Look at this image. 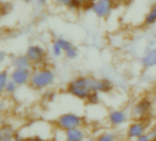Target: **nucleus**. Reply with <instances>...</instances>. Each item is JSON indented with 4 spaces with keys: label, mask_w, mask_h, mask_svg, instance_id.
<instances>
[{
    "label": "nucleus",
    "mask_w": 156,
    "mask_h": 141,
    "mask_svg": "<svg viewBox=\"0 0 156 141\" xmlns=\"http://www.w3.org/2000/svg\"><path fill=\"white\" fill-rule=\"evenodd\" d=\"M98 78L80 75L73 78L67 85V93L71 96L85 101L93 92L98 93Z\"/></svg>",
    "instance_id": "nucleus-1"
},
{
    "label": "nucleus",
    "mask_w": 156,
    "mask_h": 141,
    "mask_svg": "<svg viewBox=\"0 0 156 141\" xmlns=\"http://www.w3.org/2000/svg\"><path fill=\"white\" fill-rule=\"evenodd\" d=\"M56 81L54 71L48 67H38L32 71L29 86L35 91H45L51 87Z\"/></svg>",
    "instance_id": "nucleus-2"
},
{
    "label": "nucleus",
    "mask_w": 156,
    "mask_h": 141,
    "mask_svg": "<svg viewBox=\"0 0 156 141\" xmlns=\"http://www.w3.org/2000/svg\"><path fill=\"white\" fill-rule=\"evenodd\" d=\"M83 117L80 115L72 112H68L61 114L55 120V126L61 131H67L69 129H72L75 128L82 127L83 125Z\"/></svg>",
    "instance_id": "nucleus-3"
},
{
    "label": "nucleus",
    "mask_w": 156,
    "mask_h": 141,
    "mask_svg": "<svg viewBox=\"0 0 156 141\" xmlns=\"http://www.w3.org/2000/svg\"><path fill=\"white\" fill-rule=\"evenodd\" d=\"M26 55L28 57L33 66L42 65L48 57L46 48L41 44H37V43L29 45L27 48Z\"/></svg>",
    "instance_id": "nucleus-4"
},
{
    "label": "nucleus",
    "mask_w": 156,
    "mask_h": 141,
    "mask_svg": "<svg viewBox=\"0 0 156 141\" xmlns=\"http://www.w3.org/2000/svg\"><path fill=\"white\" fill-rule=\"evenodd\" d=\"M153 108V103L148 97L138 100L132 107L131 114L135 120H144L148 117Z\"/></svg>",
    "instance_id": "nucleus-5"
},
{
    "label": "nucleus",
    "mask_w": 156,
    "mask_h": 141,
    "mask_svg": "<svg viewBox=\"0 0 156 141\" xmlns=\"http://www.w3.org/2000/svg\"><path fill=\"white\" fill-rule=\"evenodd\" d=\"M115 2L113 0H97L92 2L91 12L101 19L108 18L113 11Z\"/></svg>",
    "instance_id": "nucleus-6"
},
{
    "label": "nucleus",
    "mask_w": 156,
    "mask_h": 141,
    "mask_svg": "<svg viewBox=\"0 0 156 141\" xmlns=\"http://www.w3.org/2000/svg\"><path fill=\"white\" fill-rule=\"evenodd\" d=\"M148 125L144 120H135L132 122L126 131V136L128 139L134 140L137 138L147 133Z\"/></svg>",
    "instance_id": "nucleus-7"
},
{
    "label": "nucleus",
    "mask_w": 156,
    "mask_h": 141,
    "mask_svg": "<svg viewBox=\"0 0 156 141\" xmlns=\"http://www.w3.org/2000/svg\"><path fill=\"white\" fill-rule=\"evenodd\" d=\"M31 74V69H12L10 72V79L19 87H22L29 84Z\"/></svg>",
    "instance_id": "nucleus-8"
},
{
    "label": "nucleus",
    "mask_w": 156,
    "mask_h": 141,
    "mask_svg": "<svg viewBox=\"0 0 156 141\" xmlns=\"http://www.w3.org/2000/svg\"><path fill=\"white\" fill-rule=\"evenodd\" d=\"M129 120V114L123 109H112L108 114V121L112 127L119 128L125 125Z\"/></svg>",
    "instance_id": "nucleus-9"
},
{
    "label": "nucleus",
    "mask_w": 156,
    "mask_h": 141,
    "mask_svg": "<svg viewBox=\"0 0 156 141\" xmlns=\"http://www.w3.org/2000/svg\"><path fill=\"white\" fill-rule=\"evenodd\" d=\"M10 64L13 69H31L33 66L32 62L26 55V53L13 56L11 58Z\"/></svg>",
    "instance_id": "nucleus-10"
},
{
    "label": "nucleus",
    "mask_w": 156,
    "mask_h": 141,
    "mask_svg": "<svg viewBox=\"0 0 156 141\" xmlns=\"http://www.w3.org/2000/svg\"><path fill=\"white\" fill-rule=\"evenodd\" d=\"M141 64L146 69L156 67V47L149 48L141 58Z\"/></svg>",
    "instance_id": "nucleus-11"
},
{
    "label": "nucleus",
    "mask_w": 156,
    "mask_h": 141,
    "mask_svg": "<svg viewBox=\"0 0 156 141\" xmlns=\"http://www.w3.org/2000/svg\"><path fill=\"white\" fill-rule=\"evenodd\" d=\"M64 139L65 141H85L86 133L81 127L69 129L64 131Z\"/></svg>",
    "instance_id": "nucleus-12"
},
{
    "label": "nucleus",
    "mask_w": 156,
    "mask_h": 141,
    "mask_svg": "<svg viewBox=\"0 0 156 141\" xmlns=\"http://www.w3.org/2000/svg\"><path fill=\"white\" fill-rule=\"evenodd\" d=\"M156 24V2L153 3L144 17V25L152 27Z\"/></svg>",
    "instance_id": "nucleus-13"
},
{
    "label": "nucleus",
    "mask_w": 156,
    "mask_h": 141,
    "mask_svg": "<svg viewBox=\"0 0 156 141\" xmlns=\"http://www.w3.org/2000/svg\"><path fill=\"white\" fill-rule=\"evenodd\" d=\"M16 131L10 125H3L0 130V141H13Z\"/></svg>",
    "instance_id": "nucleus-14"
},
{
    "label": "nucleus",
    "mask_w": 156,
    "mask_h": 141,
    "mask_svg": "<svg viewBox=\"0 0 156 141\" xmlns=\"http://www.w3.org/2000/svg\"><path fill=\"white\" fill-rule=\"evenodd\" d=\"M113 89V83L111 80L102 78L98 80V93L100 94H108Z\"/></svg>",
    "instance_id": "nucleus-15"
},
{
    "label": "nucleus",
    "mask_w": 156,
    "mask_h": 141,
    "mask_svg": "<svg viewBox=\"0 0 156 141\" xmlns=\"http://www.w3.org/2000/svg\"><path fill=\"white\" fill-rule=\"evenodd\" d=\"M10 72L6 70H3L0 72V92L3 94L5 88V85L10 81Z\"/></svg>",
    "instance_id": "nucleus-16"
},
{
    "label": "nucleus",
    "mask_w": 156,
    "mask_h": 141,
    "mask_svg": "<svg viewBox=\"0 0 156 141\" xmlns=\"http://www.w3.org/2000/svg\"><path fill=\"white\" fill-rule=\"evenodd\" d=\"M117 140V136L114 132L112 131H106L101 134H100L96 141H116Z\"/></svg>",
    "instance_id": "nucleus-17"
},
{
    "label": "nucleus",
    "mask_w": 156,
    "mask_h": 141,
    "mask_svg": "<svg viewBox=\"0 0 156 141\" xmlns=\"http://www.w3.org/2000/svg\"><path fill=\"white\" fill-rule=\"evenodd\" d=\"M55 40H56L59 45H60V47L62 48V50H63L64 53H65L66 51H68L69 49H71V48L74 46V45H73V43H72L69 39H66V38H63V37L57 38Z\"/></svg>",
    "instance_id": "nucleus-18"
},
{
    "label": "nucleus",
    "mask_w": 156,
    "mask_h": 141,
    "mask_svg": "<svg viewBox=\"0 0 156 141\" xmlns=\"http://www.w3.org/2000/svg\"><path fill=\"white\" fill-rule=\"evenodd\" d=\"M18 87H19V86H18L16 83H14L12 80H10V81L7 83V84L5 85V90H4V93H3V94H5L6 95L12 96V95H14L17 92Z\"/></svg>",
    "instance_id": "nucleus-19"
},
{
    "label": "nucleus",
    "mask_w": 156,
    "mask_h": 141,
    "mask_svg": "<svg viewBox=\"0 0 156 141\" xmlns=\"http://www.w3.org/2000/svg\"><path fill=\"white\" fill-rule=\"evenodd\" d=\"M51 52H52V55H53L54 58H60L64 54V51H63L62 48L60 47V45L56 40H54L53 43H52Z\"/></svg>",
    "instance_id": "nucleus-20"
},
{
    "label": "nucleus",
    "mask_w": 156,
    "mask_h": 141,
    "mask_svg": "<svg viewBox=\"0 0 156 141\" xmlns=\"http://www.w3.org/2000/svg\"><path fill=\"white\" fill-rule=\"evenodd\" d=\"M101 101L100 98V93L97 92H93L92 94H90V95L88 97V99L86 100V103L89 104L90 106H97Z\"/></svg>",
    "instance_id": "nucleus-21"
},
{
    "label": "nucleus",
    "mask_w": 156,
    "mask_h": 141,
    "mask_svg": "<svg viewBox=\"0 0 156 141\" xmlns=\"http://www.w3.org/2000/svg\"><path fill=\"white\" fill-rule=\"evenodd\" d=\"M89 0H72V4L69 7V10L71 11H78L82 10L83 6L88 2Z\"/></svg>",
    "instance_id": "nucleus-22"
},
{
    "label": "nucleus",
    "mask_w": 156,
    "mask_h": 141,
    "mask_svg": "<svg viewBox=\"0 0 156 141\" xmlns=\"http://www.w3.org/2000/svg\"><path fill=\"white\" fill-rule=\"evenodd\" d=\"M64 55L68 60H75L79 56V50L77 49V47L73 46L71 49H69L68 51H66L64 53Z\"/></svg>",
    "instance_id": "nucleus-23"
},
{
    "label": "nucleus",
    "mask_w": 156,
    "mask_h": 141,
    "mask_svg": "<svg viewBox=\"0 0 156 141\" xmlns=\"http://www.w3.org/2000/svg\"><path fill=\"white\" fill-rule=\"evenodd\" d=\"M43 98H44V100H46L48 102H52L56 98V92L53 90H50L48 88V89L45 90V92L43 94Z\"/></svg>",
    "instance_id": "nucleus-24"
},
{
    "label": "nucleus",
    "mask_w": 156,
    "mask_h": 141,
    "mask_svg": "<svg viewBox=\"0 0 156 141\" xmlns=\"http://www.w3.org/2000/svg\"><path fill=\"white\" fill-rule=\"evenodd\" d=\"M53 2L55 5L61 6V7L68 8V9H69L70 6L72 4V0H53Z\"/></svg>",
    "instance_id": "nucleus-25"
},
{
    "label": "nucleus",
    "mask_w": 156,
    "mask_h": 141,
    "mask_svg": "<svg viewBox=\"0 0 156 141\" xmlns=\"http://www.w3.org/2000/svg\"><path fill=\"white\" fill-rule=\"evenodd\" d=\"M27 141H48L46 139L40 137L39 135H34V136H30L28 138H26Z\"/></svg>",
    "instance_id": "nucleus-26"
},
{
    "label": "nucleus",
    "mask_w": 156,
    "mask_h": 141,
    "mask_svg": "<svg viewBox=\"0 0 156 141\" xmlns=\"http://www.w3.org/2000/svg\"><path fill=\"white\" fill-rule=\"evenodd\" d=\"M147 133H148V135H149L151 140L156 141V126L155 127H154V128H150L149 131H148Z\"/></svg>",
    "instance_id": "nucleus-27"
},
{
    "label": "nucleus",
    "mask_w": 156,
    "mask_h": 141,
    "mask_svg": "<svg viewBox=\"0 0 156 141\" xmlns=\"http://www.w3.org/2000/svg\"><path fill=\"white\" fill-rule=\"evenodd\" d=\"M133 141H152V140H151V139H150V137H149L148 133H146V134H144V135H143V136H141V137L137 138L136 139H134V140H133Z\"/></svg>",
    "instance_id": "nucleus-28"
},
{
    "label": "nucleus",
    "mask_w": 156,
    "mask_h": 141,
    "mask_svg": "<svg viewBox=\"0 0 156 141\" xmlns=\"http://www.w3.org/2000/svg\"><path fill=\"white\" fill-rule=\"evenodd\" d=\"M5 59H7V54L5 51L2 50L0 52V62L1 63H4V61H5Z\"/></svg>",
    "instance_id": "nucleus-29"
},
{
    "label": "nucleus",
    "mask_w": 156,
    "mask_h": 141,
    "mask_svg": "<svg viewBox=\"0 0 156 141\" xmlns=\"http://www.w3.org/2000/svg\"><path fill=\"white\" fill-rule=\"evenodd\" d=\"M13 141H27V139H25V138H23L21 135H19V134L16 133V136H15V138H14Z\"/></svg>",
    "instance_id": "nucleus-30"
},
{
    "label": "nucleus",
    "mask_w": 156,
    "mask_h": 141,
    "mask_svg": "<svg viewBox=\"0 0 156 141\" xmlns=\"http://www.w3.org/2000/svg\"><path fill=\"white\" fill-rule=\"evenodd\" d=\"M48 0H35V2H36L38 6H46V5L48 4Z\"/></svg>",
    "instance_id": "nucleus-31"
},
{
    "label": "nucleus",
    "mask_w": 156,
    "mask_h": 141,
    "mask_svg": "<svg viewBox=\"0 0 156 141\" xmlns=\"http://www.w3.org/2000/svg\"><path fill=\"white\" fill-rule=\"evenodd\" d=\"M21 2H23V3H25V4H31V3H33L35 0H20Z\"/></svg>",
    "instance_id": "nucleus-32"
},
{
    "label": "nucleus",
    "mask_w": 156,
    "mask_h": 141,
    "mask_svg": "<svg viewBox=\"0 0 156 141\" xmlns=\"http://www.w3.org/2000/svg\"><path fill=\"white\" fill-rule=\"evenodd\" d=\"M86 141H96V139H87Z\"/></svg>",
    "instance_id": "nucleus-33"
},
{
    "label": "nucleus",
    "mask_w": 156,
    "mask_h": 141,
    "mask_svg": "<svg viewBox=\"0 0 156 141\" xmlns=\"http://www.w3.org/2000/svg\"><path fill=\"white\" fill-rule=\"evenodd\" d=\"M113 1H114V2L116 3V2H120V1H122V0H113Z\"/></svg>",
    "instance_id": "nucleus-34"
},
{
    "label": "nucleus",
    "mask_w": 156,
    "mask_h": 141,
    "mask_svg": "<svg viewBox=\"0 0 156 141\" xmlns=\"http://www.w3.org/2000/svg\"><path fill=\"white\" fill-rule=\"evenodd\" d=\"M89 1H91V2H94V1H97V0H89Z\"/></svg>",
    "instance_id": "nucleus-35"
}]
</instances>
